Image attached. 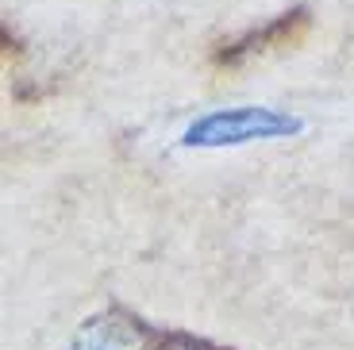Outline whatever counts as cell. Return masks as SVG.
<instances>
[{
  "label": "cell",
  "mask_w": 354,
  "mask_h": 350,
  "mask_svg": "<svg viewBox=\"0 0 354 350\" xmlns=\"http://www.w3.org/2000/svg\"><path fill=\"white\" fill-rule=\"evenodd\" d=\"M304 123L289 112L277 108H223L208 112L181 135L185 147H243V142H262V139H289Z\"/></svg>",
  "instance_id": "6da1fadb"
},
{
  "label": "cell",
  "mask_w": 354,
  "mask_h": 350,
  "mask_svg": "<svg viewBox=\"0 0 354 350\" xmlns=\"http://www.w3.org/2000/svg\"><path fill=\"white\" fill-rule=\"evenodd\" d=\"M70 350H154V331L124 308H108L81 324Z\"/></svg>",
  "instance_id": "7a4b0ae2"
},
{
  "label": "cell",
  "mask_w": 354,
  "mask_h": 350,
  "mask_svg": "<svg viewBox=\"0 0 354 350\" xmlns=\"http://www.w3.org/2000/svg\"><path fill=\"white\" fill-rule=\"evenodd\" d=\"M292 27H304V12H289V16L274 19V24H266L262 31H254V35L239 39L235 46H227V50L220 54V62H243V58H250V54L270 50L274 43H285V39H292V35H297Z\"/></svg>",
  "instance_id": "3957f363"
},
{
  "label": "cell",
  "mask_w": 354,
  "mask_h": 350,
  "mask_svg": "<svg viewBox=\"0 0 354 350\" xmlns=\"http://www.w3.org/2000/svg\"><path fill=\"white\" fill-rule=\"evenodd\" d=\"M158 350H212V347H204V342H196V339H185V335H174V339H166Z\"/></svg>",
  "instance_id": "277c9868"
}]
</instances>
